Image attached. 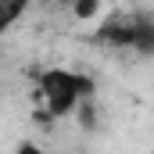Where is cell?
I'll return each instance as SVG.
<instances>
[{
    "mask_svg": "<svg viewBox=\"0 0 154 154\" xmlns=\"http://www.w3.org/2000/svg\"><path fill=\"white\" fill-rule=\"evenodd\" d=\"M97 39L108 43V47H133V18H125V14H111V18L100 25Z\"/></svg>",
    "mask_w": 154,
    "mask_h": 154,
    "instance_id": "7a4b0ae2",
    "label": "cell"
},
{
    "mask_svg": "<svg viewBox=\"0 0 154 154\" xmlns=\"http://www.w3.org/2000/svg\"><path fill=\"white\" fill-rule=\"evenodd\" d=\"M72 4H75V0H72Z\"/></svg>",
    "mask_w": 154,
    "mask_h": 154,
    "instance_id": "ba28073f",
    "label": "cell"
},
{
    "mask_svg": "<svg viewBox=\"0 0 154 154\" xmlns=\"http://www.w3.org/2000/svg\"><path fill=\"white\" fill-rule=\"evenodd\" d=\"M25 4H29V0H0V32H7V29L22 18Z\"/></svg>",
    "mask_w": 154,
    "mask_h": 154,
    "instance_id": "277c9868",
    "label": "cell"
},
{
    "mask_svg": "<svg viewBox=\"0 0 154 154\" xmlns=\"http://www.w3.org/2000/svg\"><path fill=\"white\" fill-rule=\"evenodd\" d=\"M97 7H100V0H75V4H72L75 18H93V14H97Z\"/></svg>",
    "mask_w": 154,
    "mask_h": 154,
    "instance_id": "5b68a950",
    "label": "cell"
},
{
    "mask_svg": "<svg viewBox=\"0 0 154 154\" xmlns=\"http://www.w3.org/2000/svg\"><path fill=\"white\" fill-rule=\"evenodd\" d=\"M18 154H43V151H39L36 143H22V147H18Z\"/></svg>",
    "mask_w": 154,
    "mask_h": 154,
    "instance_id": "52a82bcc",
    "label": "cell"
},
{
    "mask_svg": "<svg viewBox=\"0 0 154 154\" xmlns=\"http://www.w3.org/2000/svg\"><path fill=\"white\" fill-rule=\"evenodd\" d=\"M82 125L93 129V104H90V100H82Z\"/></svg>",
    "mask_w": 154,
    "mask_h": 154,
    "instance_id": "8992f818",
    "label": "cell"
},
{
    "mask_svg": "<svg viewBox=\"0 0 154 154\" xmlns=\"http://www.w3.org/2000/svg\"><path fill=\"white\" fill-rule=\"evenodd\" d=\"M133 47L140 54H154V18L151 14H133Z\"/></svg>",
    "mask_w": 154,
    "mask_h": 154,
    "instance_id": "3957f363",
    "label": "cell"
},
{
    "mask_svg": "<svg viewBox=\"0 0 154 154\" xmlns=\"http://www.w3.org/2000/svg\"><path fill=\"white\" fill-rule=\"evenodd\" d=\"M39 97L54 118H65L68 111H75L79 100L93 97V82L86 75L65 72V68H47V72H39Z\"/></svg>",
    "mask_w": 154,
    "mask_h": 154,
    "instance_id": "6da1fadb",
    "label": "cell"
}]
</instances>
